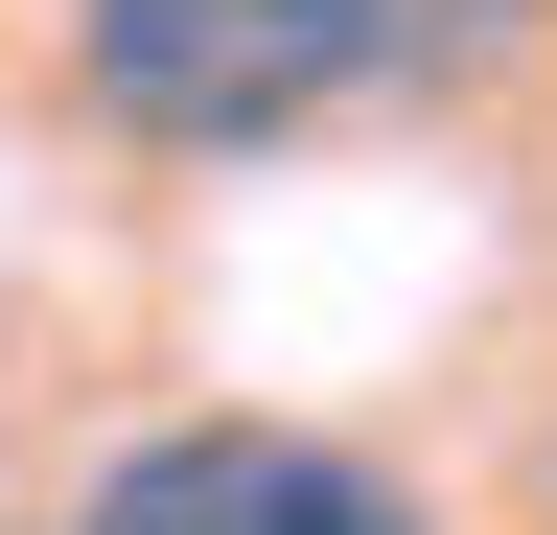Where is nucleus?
Instances as JSON below:
<instances>
[{
  "label": "nucleus",
  "instance_id": "obj_1",
  "mask_svg": "<svg viewBox=\"0 0 557 535\" xmlns=\"http://www.w3.org/2000/svg\"><path fill=\"white\" fill-rule=\"evenodd\" d=\"M70 71H94L116 141H302L325 94H372V0H70Z\"/></svg>",
  "mask_w": 557,
  "mask_h": 535
},
{
  "label": "nucleus",
  "instance_id": "obj_2",
  "mask_svg": "<svg viewBox=\"0 0 557 535\" xmlns=\"http://www.w3.org/2000/svg\"><path fill=\"white\" fill-rule=\"evenodd\" d=\"M70 535H418V489L348 465V442H302V420H163Z\"/></svg>",
  "mask_w": 557,
  "mask_h": 535
},
{
  "label": "nucleus",
  "instance_id": "obj_3",
  "mask_svg": "<svg viewBox=\"0 0 557 535\" xmlns=\"http://www.w3.org/2000/svg\"><path fill=\"white\" fill-rule=\"evenodd\" d=\"M557 0H372V71H511Z\"/></svg>",
  "mask_w": 557,
  "mask_h": 535
}]
</instances>
